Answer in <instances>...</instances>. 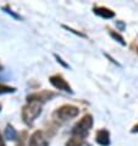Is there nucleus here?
<instances>
[{"mask_svg": "<svg viewBox=\"0 0 138 146\" xmlns=\"http://www.w3.org/2000/svg\"><path fill=\"white\" fill-rule=\"evenodd\" d=\"M132 133H136V131H138V125H135V127H133V129L131 130Z\"/></svg>", "mask_w": 138, "mask_h": 146, "instance_id": "15", "label": "nucleus"}, {"mask_svg": "<svg viewBox=\"0 0 138 146\" xmlns=\"http://www.w3.org/2000/svg\"><path fill=\"white\" fill-rule=\"evenodd\" d=\"M0 146H6L5 145V141H4L3 136H1V134H0Z\"/></svg>", "mask_w": 138, "mask_h": 146, "instance_id": "14", "label": "nucleus"}, {"mask_svg": "<svg viewBox=\"0 0 138 146\" xmlns=\"http://www.w3.org/2000/svg\"><path fill=\"white\" fill-rule=\"evenodd\" d=\"M92 127H93V117L91 114H86L78 123L75 124L74 129H72V136H77L80 139L84 140L88 136Z\"/></svg>", "mask_w": 138, "mask_h": 146, "instance_id": "1", "label": "nucleus"}, {"mask_svg": "<svg viewBox=\"0 0 138 146\" xmlns=\"http://www.w3.org/2000/svg\"><path fill=\"white\" fill-rule=\"evenodd\" d=\"M15 91H16L15 87H11V86H7V85L0 84V95H5V93H12Z\"/></svg>", "mask_w": 138, "mask_h": 146, "instance_id": "12", "label": "nucleus"}, {"mask_svg": "<svg viewBox=\"0 0 138 146\" xmlns=\"http://www.w3.org/2000/svg\"><path fill=\"white\" fill-rule=\"evenodd\" d=\"M49 81H50V84L53 85V86H54L55 88H58V90L72 93V88L70 86V84H68L61 75H59V74L53 75V76H50V78H49Z\"/></svg>", "mask_w": 138, "mask_h": 146, "instance_id": "5", "label": "nucleus"}, {"mask_svg": "<svg viewBox=\"0 0 138 146\" xmlns=\"http://www.w3.org/2000/svg\"><path fill=\"white\" fill-rule=\"evenodd\" d=\"M17 144L16 146H26V140H27V131H21L17 135Z\"/></svg>", "mask_w": 138, "mask_h": 146, "instance_id": "11", "label": "nucleus"}, {"mask_svg": "<svg viewBox=\"0 0 138 146\" xmlns=\"http://www.w3.org/2000/svg\"><path fill=\"white\" fill-rule=\"evenodd\" d=\"M93 11H94L95 15H98L103 19H112L115 16V13L112 10L108 9V7H104V6H95L93 9Z\"/></svg>", "mask_w": 138, "mask_h": 146, "instance_id": "8", "label": "nucleus"}, {"mask_svg": "<svg viewBox=\"0 0 138 146\" xmlns=\"http://www.w3.org/2000/svg\"><path fill=\"white\" fill-rule=\"evenodd\" d=\"M109 31H110V36H111L114 39H116L117 42H120L122 46H125L126 42H125V39H124L122 36H121L120 33H117V32H115V31H112V30H109Z\"/></svg>", "mask_w": 138, "mask_h": 146, "instance_id": "13", "label": "nucleus"}, {"mask_svg": "<svg viewBox=\"0 0 138 146\" xmlns=\"http://www.w3.org/2000/svg\"><path fill=\"white\" fill-rule=\"evenodd\" d=\"M137 53H138V47H137Z\"/></svg>", "mask_w": 138, "mask_h": 146, "instance_id": "16", "label": "nucleus"}, {"mask_svg": "<svg viewBox=\"0 0 138 146\" xmlns=\"http://www.w3.org/2000/svg\"><path fill=\"white\" fill-rule=\"evenodd\" d=\"M42 113V103L31 101L22 108V119L26 124H32Z\"/></svg>", "mask_w": 138, "mask_h": 146, "instance_id": "2", "label": "nucleus"}, {"mask_svg": "<svg viewBox=\"0 0 138 146\" xmlns=\"http://www.w3.org/2000/svg\"><path fill=\"white\" fill-rule=\"evenodd\" d=\"M4 134H5V137L7 140H16L17 139V135H18L17 131L14 129V127L10 124L6 125V129H5V133Z\"/></svg>", "mask_w": 138, "mask_h": 146, "instance_id": "9", "label": "nucleus"}, {"mask_svg": "<svg viewBox=\"0 0 138 146\" xmlns=\"http://www.w3.org/2000/svg\"><path fill=\"white\" fill-rule=\"evenodd\" d=\"M95 141L101 146L110 145V133L106 129H100L95 134Z\"/></svg>", "mask_w": 138, "mask_h": 146, "instance_id": "7", "label": "nucleus"}, {"mask_svg": "<svg viewBox=\"0 0 138 146\" xmlns=\"http://www.w3.org/2000/svg\"><path fill=\"white\" fill-rule=\"evenodd\" d=\"M28 146H49L48 136L43 130H37L31 135L28 140Z\"/></svg>", "mask_w": 138, "mask_h": 146, "instance_id": "4", "label": "nucleus"}, {"mask_svg": "<svg viewBox=\"0 0 138 146\" xmlns=\"http://www.w3.org/2000/svg\"><path fill=\"white\" fill-rule=\"evenodd\" d=\"M78 113H80L78 107L72 106V104H64V106L56 109L54 112V114H53V117H54V119L66 121L68 119H72V118H75V117H77Z\"/></svg>", "mask_w": 138, "mask_h": 146, "instance_id": "3", "label": "nucleus"}, {"mask_svg": "<svg viewBox=\"0 0 138 146\" xmlns=\"http://www.w3.org/2000/svg\"><path fill=\"white\" fill-rule=\"evenodd\" d=\"M82 145H83V140L77 136H71L66 143V146H82Z\"/></svg>", "mask_w": 138, "mask_h": 146, "instance_id": "10", "label": "nucleus"}, {"mask_svg": "<svg viewBox=\"0 0 138 146\" xmlns=\"http://www.w3.org/2000/svg\"><path fill=\"white\" fill-rule=\"evenodd\" d=\"M54 96H55L54 92L48 91V90H43L40 92H34V93H32V95H30L27 97V101L28 102L34 101V102H39V103L43 104L44 102H47V101H50Z\"/></svg>", "mask_w": 138, "mask_h": 146, "instance_id": "6", "label": "nucleus"}, {"mask_svg": "<svg viewBox=\"0 0 138 146\" xmlns=\"http://www.w3.org/2000/svg\"><path fill=\"white\" fill-rule=\"evenodd\" d=\"M1 68H3V66H1V65H0V69H1Z\"/></svg>", "mask_w": 138, "mask_h": 146, "instance_id": "17", "label": "nucleus"}]
</instances>
